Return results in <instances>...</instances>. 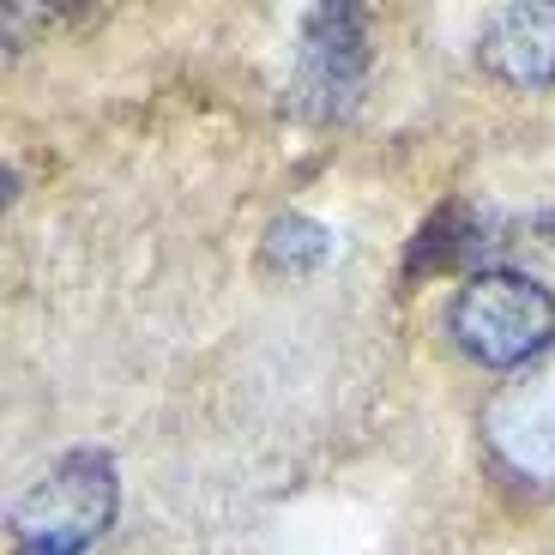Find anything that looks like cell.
Here are the masks:
<instances>
[{
  "instance_id": "obj_3",
  "label": "cell",
  "mask_w": 555,
  "mask_h": 555,
  "mask_svg": "<svg viewBox=\"0 0 555 555\" xmlns=\"http://www.w3.org/2000/svg\"><path fill=\"white\" fill-rule=\"evenodd\" d=\"M483 435L507 477L531 489H555V357H538L495 392Z\"/></svg>"
},
{
  "instance_id": "obj_6",
  "label": "cell",
  "mask_w": 555,
  "mask_h": 555,
  "mask_svg": "<svg viewBox=\"0 0 555 555\" xmlns=\"http://www.w3.org/2000/svg\"><path fill=\"white\" fill-rule=\"evenodd\" d=\"M326 248H333L326 223L302 218V211H284V218L266 230V260H272V266H291V272L320 266V260H326Z\"/></svg>"
},
{
  "instance_id": "obj_1",
  "label": "cell",
  "mask_w": 555,
  "mask_h": 555,
  "mask_svg": "<svg viewBox=\"0 0 555 555\" xmlns=\"http://www.w3.org/2000/svg\"><path fill=\"white\" fill-rule=\"evenodd\" d=\"M115 465L98 447L55 459L13 507L18 555H85L115 519Z\"/></svg>"
},
{
  "instance_id": "obj_5",
  "label": "cell",
  "mask_w": 555,
  "mask_h": 555,
  "mask_svg": "<svg viewBox=\"0 0 555 555\" xmlns=\"http://www.w3.org/2000/svg\"><path fill=\"white\" fill-rule=\"evenodd\" d=\"M477 55H483L489 73L514 85L555 79V7H501L483 25Z\"/></svg>"
},
{
  "instance_id": "obj_4",
  "label": "cell",
  "mask_w": 555,
  "mask_h": 555,
  "mask_svg": "<svg viewBox=\"0 0 555 555\" xmlns=\"http://www.w3.org/2000/svg\"><path fill=\"white\" fill-rule=\"evenodd\" d=\"M362 13L350 7H314L302 18V67H296V109L314 121H333L357 103L362 91Z\"/></svg>"
},
{
  "instance_id": "obj_2",
  "label": "cell",
  "mask_w": 555,
  "mask_h": 555,
  "mask_svg": "<svg viewBox=\"0 0 555 555\" xmlns=\"http://www.w3.org/2000/svg\"><path fill=\"white\" fill-rule=\"evenodd\" d=\"M447 333L483 369H531L555 338V296L526 272H483L453 296Z\"/></svg>"
}]
</instances>
